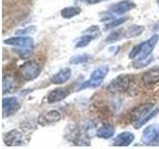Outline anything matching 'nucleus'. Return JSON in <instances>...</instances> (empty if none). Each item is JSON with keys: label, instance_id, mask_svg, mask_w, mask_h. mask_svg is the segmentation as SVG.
Wrapping results in <instances>:
<instances>
[{"label": "nucleus", "instance_id": "nucleus-24", "mask_svg": "<svg viewBox=\"0 0 159 149\" xmlns=\"http://www.w3.org/2000/svg\"><path fill=\"white\" fill-rule=\"evenodd\" d=\"M158 112H159V108H155V109H152V111L149 112L147 115L144 117L142 120L139 122V123H137L136 125H134V127L135 128H140L141 126H143L144 124H146L148 121H150L151 119H153L154 117H155L157 114H158Z\"/></svg>", "mask_w": 159, "mask_h": 149}, {"label": "nucleus", "instance_id": "nucleus-18", "mask_svg": "<svg viewBox=\"0 0 159 149\" xmlns=\"http://www.w3.org/2000/svg\"><path fill=\"white\" fill-rule=\"evenodd\" d=\"M81 13V8L77 6H70L65 7L61 10V16L64 19H71Z\"/></svg>", "mask_w": 159, "mask_h": 149}, {"label": "nucleus", "instance_id": "nucleus-1", "mask_svg": "<svg viewBox=\"0 0 159 149\" xmlns=\"http://www.w3.org/2000/svg\"><path fill=\"white\" fill-rule=\"evenodd\" d=\"M109 72V67L108 66H101L93 70L91 74V77L88 81L84 82L81 87H79V91H82L87 88H98L102 84L103 79L107 78V74Z\"/></svg>", "mask_w": 159, "mask_h": 149}, {"label": "nucleus", "instance_id": "nucleus-25", "mask_svg": "<svg viewBox=\"0 0 159 149\" xmlns=\"http://www.w3.org/2000/svg\"><path fill=\"white\" fill-rule=\"evenodd\" d=\"M89 56L87 54H81V55H76L71 58L70 60V64L71 65H79V64H84L89 61Z\"/></svg>", "mask_w": 159, "mask_h": 149}, {"label": "nucleus", "instance_id": "nucleus-27", "mask_svg": "<svg viewBox=\"0 0 159 149\" xmlns=\"http://www.w3.org/2000/svg\"><path fill=\"white\" fill-rule=\"evenodd\" d=\"M143 45H144V42H142V43H140V44L136 45V46H134V47L131 49V51L129 52V54H128V58H130V59H132V60L137 59V58L139 57V55H140L141 52H142Z\"/></svg>", "mask_w": 159, "mask_h": 149}, {"label": "nucleus", "instance_id": "nucleus-17", "mask_svg": "<svg viewBox=\"0 0 159 149\" xmlns=\"http://www.w3.org/2000/svg\"><path fill=\"white\" fill-rule=\"evenodd\" d=\"M144 26L142 25H131L129 26L125 31H124V38L125 39H130L133 37H137L144 31Z\"/></svg>", "mask_w": 159, "mask_h": 149}, {"label": "nucleus", "instance_id": "nucleus-11", "mask_svg": "<svg viewBox=\"0 0 159 149\" xmlns=\"http://www.w3.org/2000/svg\"><path fill=\"white\" fill-rule=\"evenodd\" d=\"M70 91L67 88H57L48 93L47 101L49 103H56L69 97Z\"/></svg>", "mask_w": 159, "mask_h": 149}, {"label": "nucleus", "instance_id": "nucleus-4", "mask_svg": "<svg viewBox=\"0 0 159 149\" xmlns=\"http://www.w3.org/2000/svg\"><path fill=\"white\" fill-rule=\"evenodd\" d=\"M4 44L10 45V46L17 47L20 50H27V51H33L34 40L31 37L27 36H16L11 37L4 40Z\"/></svg>", "mask_w": 159, "mask_h": 149}, {"label": "nucleus", "instance_id": "nucleus-13", "mask_svg": "<svg viewBox=\"0 0 159 149\" xmlns=\"http://www.w3.org/2000/svg\"><path fill=\"white\" fill-rule=\"evenodd\" d=\"M158 132H159V125H157V124H152V125L147 126L142 132L141 141L144 144H146V145H151V142L156 137Z\"/></svg>", "mask_w": 159, "mask_h": 149}, {"label": "nucleus", "instance_id": "nucleus-9", "mask_svg": "<svg viewBox=\"0 0 159 149\" xmlns=\"http://www.w3.org/2000/svg\"><path fill=\"white\" fill-rule=\"evenodd\" d=\"M62 115L58 111H49L46 112H43L39 115L38 117V123L40 125H50V124L56 123L58 121L61 120Z\"/></svg>", "mask_w": 159, "mask_h": 149}, {"label": "nucleus", "instance_id": "nucleus-22", "mask_svg": "<svg viewBox=\"0 0 159 149\" xmlns=\"http://www.w3.org/2000/svg\"><path fill=\"white\" fill-rule=\"evenodd\" d=\"M153 60L154 59L152 56H149L145 59H135V61L132 62V66L135 69H141L148 66L149 64H151L153 62Z\"/></svg>", "mask_w": 159, "mask_h": 149}, {"label": "nucleus", "instance_id": "nucleus-19", "mask_svg": "<svg viewBox=\"0 0 159 149\" xmlns=\"http://www.w3.org/2000/svg\"><path fill=\"white\" fill-rule=\"evenodd\" d=\"M124 29H118L116 30V31L111 32V34L108 35L106 39V43H114V42H117L119 40H121L124 38Z\"/></svg>", "mask_w": 159, "mask_h": 149}, {"label": "nucleus", "instance_id": "nucleus-3", "mask_svg": "<svg viewBox=\"0 0 159 149\" xmlns=\"http://www.w3.org/2000/svg\"><path fill=\"white\" fill-rule=\"evenodd\" d=\"M153 107H154V102H151L141 103L138 106L134 107L132 109V111L130 112V121L133 123V125H136L137 123L140 122L152 111Z\"/></svg>", "mask_w": 159, "mask_h": 149}, {"label": "nucleus", "instance_id": "nucleus-7", "mask_svg": "<svg viewBox=\"0 0 159 149\" xmlns=\"http://www.w3.org/2000/svg\"><path fill=\"white\" fill-rule=\"evenodd\" d=\"M21 108V103L15 97H3L2 99V113L3 117L11 116Z\"/></svg>", "mask_w": 159, "mask_h": 149}, {"label": "nucleus", "instance_id": "nucleus-5", "mask_svg": "<svg viewBox=\"0 0 159 149\" xmlns=\"http://www.w3.org/2000/svg\"><path fill=\"white\" fill-rule=\"evenodd\" d=\"M131 82V76H129V74H120V76H117L116 79H113L111 83L108 84L107 91L112 93L124 92L129 88Z\"/></svg>", "mask_w": 159, "mask_h": 149}, {"label": "nucleus", "instance_id": "nucleus-12", "mask_svg": "<svg viewBox=\"0 0 159 149\" xmlns=\"http://www.w3.org/2000/svg\"><path fill=\"white\" fill-rule=\"evenodd\" d=\"M158 41H159V36L157 34H155V35H153V36H151L150 38H149L147 41L144 42L142 52L140 55H139V57L137 59H145V58L150 56L152 51H153V49L155 48V46L157 45Z\"/></svg>", "mask_w": 159, "mask_h": 149}, {"label": "nucleus", "instance_id": "nucleus-16", "mask_svg": "<svg viewBox=\"0 0 159 149\" xmlns=\"http://www.w3.org/2000/svg\"><path fill=\"white\" fill-rule=\"evenodd\" d=\"M114 133H116V129L111 124H103L101 127L98 128V130L96 132V135L98 138L102 139H109L113 137Z\"/></svg>", "mask_w": 159, "mask_h": 149}, {"label": "nucleus", "instance_id": "nucleus-30", "mask_svg": "<svg viewBox=\"0 0 159 149\" xmlns=\"http://www.w3.org/2000/svg\"><path fill=\"white\" fill-rule=\"evenodd\" d=\"M151 145L152 146H159V132L156 135V137L153 139V141L151 142Z\"/></svg>", "mask_w": 159, "mask_h": 149}, {"label": "nucleus", "instance_id": "nucleus-2", "mask_svg": "<svg viewBox=\"0 0 159 149\" xmlns=\"http://www.w3.org/2000/svg\"><path fill=\"white\" fill-rule=\"evenodd\" d=\"M18 73L25 81H34L40 74V66L35 61H27L20 66Z\"/></svg>", "mask_w": 159, "mask_h": 149}, {"label": "nucleus", "instance_id": "nucleus-6", "mask_svg": "<svg viewBox=\"0 0 159 149\" xmlns=\"http://www.w3.org/2000/svg\"><path fill=\"white\" fill-rule=\"evenodd\" d=\"M3 142L7 146H22L26 143L25 135L18 129H12V130L4 133Z\"/></svg>", "mask_w": 159, "mask_h": 149}, {"label": "nucleus", "instance_id": "nucleus-21", "mask_svg": "<svg viewBox=\"0 0 159 149\" xmlns=\"http://www.w3.org/2000/svg\"><path fill=\"white\" fill-rule=\"evenodd\" d=\"M15 83L14 79L10 77H4L3 78V84H2V88H3V93L5 94L6 93L13 92L15 88Z\"/></svg>", "mask_w": 159, "mask_h": 149}, {"label": "nucleus", "instance_id": "nucleus-14", "mask_svg": "<svg viewBox=\"0 0 159 149\" xmlns=\"http://www.w3.org/2000/svg\"><path fill=\"white\" fill-rule=\"evenodd\" d=\"M71 76L72 70L70 68H63L51 78V83L54 84H63L69 81Z\"/></svg>", "mask_w": 159, "mask_h": 149}, {"label": "nucleus", "instance_id": "nucleus-31", "mask_svg": "<svg viewBox=\"0 0 159 149\" xmlns=\"http://www.w3.org/2000/svg\"><path fill=\"white\" fill-rule=\"evenodd\" d=\"M158 3H159V0H158Z\"/></svg>", "mask_w": 159, "mask_h": 149}, {"label": "nucleus", "instance_id": "nucleus-26", "mask_svg": "<svg viewBox=\"0 0 159 149\" xmlns=\"http://www.w3.org/2000/svg\"><path fill=\"white\" fill-rule=\"evenodd\" d=\"M36 31H37V27L35 26V25H32V26H28L24 29L17 30V31L15 32V34H16L17 36H28V35L34 34Z\"/></svg>", "mask_w": 159, "mask_h": 149}, {"label": "nucleus", "instance_id": "nucleus-20", "mask_svg": "<svg viewBox=\"0 0 159 149\" xmlns=\"http://www.w3.org/2000/svg\"><path fill=\"white\" fill-rule=\"evenodd\" d=\"M94 39V37H93L92 35L89 34H83L82 37H80L77 42H76V48H84L87 47L88 45L91 44V42Z\"/></svg>", "mask_w": 159, "mask_h": 149}, {"label": "nucleus", "instance_id": "nucleus-15", "mask_svg": "<svg viewBox=\"0 0 159 149\" xmlns=\"http://www.w3.org/2000/svg\"><path fill=\"white\" fill-rule=\"evenodd\" d=\"M142 82L147 87H150L159 82V68H152L142 76Z\"/></svg>", "mask_w": 159, "mask_h": 149}, {"label": "nucleus", "instance_id": "nucleus-8", "mask_svg": "<svg viewBox=\"0 0 159 149\" xmlns=\"http://www.w3.org/2000/svg\"><path fill=\"white\" fill-rule=\"evenodd\" d=\"M135 7H136V4L134 3L132 0H122V1L111 4V6L108 7V10L114 14L122 15V14H125L129 11H131V10Z\"/></svg>", "mask_w": 159, "mask_h": 149}, {"label": "nucleus", "instance_id": "nucleus-23", "mask_svg": "<svg viewBox=\"0 0 159 149\" xmlns=\"http://www.w3.org/2000/svg\"><path fill=\"white\" fill-rule=\"evenodd\" d=\"M128 20V17L126 16H123L120 18H116V19H113L111 20V22H108L106 24V29L109 30V29H113V28H116L118 26H121L122 24H124Z\"/></svg>", "mask_w": 159, "mask_h": 149}, {"label": "nucleus", "instance_id": "nucleus-28", "mask_svg": "<svg viewBox=\"0 0 159 149\" xmlns=\"http://www.w3.org/2000/svg\"><path fill=\"white\" fill-rule=\"evenodd\" d=\"M83 34H89V35H92L93 37H94V39L98 38L101 34V30H99V27L98 25H92L91 27H89L88 29H86L83 32Z\"/></svg>", "mask_w": 159, "mask_h": 149}, {"label": "nucleus", "instance_id": "nucleus-29", "mask_svg": "<svg viewBox=\"0 0 159 149\" xmlns=\"http://www.w3.org/2000/svg\"><path fill=\"white\" fill-rule=\"evenodd\" d=\"M81 1L87 3V4H89V5H93V4H98L102 1H106V0H81Z\"/></svg>", "mask_w": 159, "mask_h": 149}, {"label": "nucleus", "instance_id": "nucleus-10", "mask_svg": "<svg viewBox=\"0 0 159 149\" xmlns=\"http://www.w3.org/2000/svg\"><path fill=\"white\" fill-rule=\"evenodd\" d=\"M134 140V135L130 131H123L113 138L112 145L117 147H125L129 146Z\"/></svg>", "mask_w": 159, "mask_h": 149}]
</instances>
